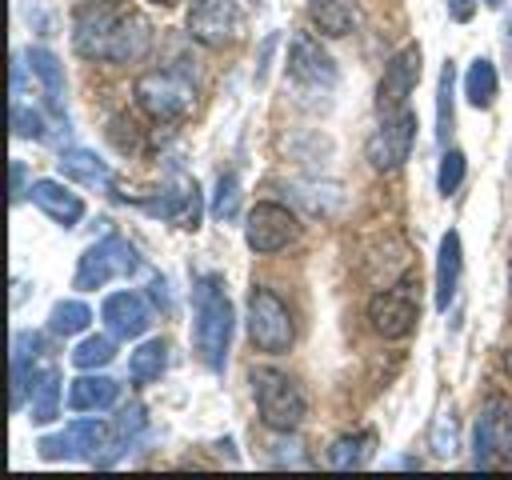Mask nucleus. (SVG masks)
I'll use <instances>...</instances> for the list:
<instances>
[{
    "label": "nucleus",
    "mask_w": 512,
    "mask_h": 480,
    "mask_svg": "<svg viewBox=\"0 0 512 480\" xmlns=\"http://www.w3.org/2000/svg\"><path fill=\"white\" fill-rule=\"evenodd\" d=\"M236 212H240V180H236V172H228V176L216 180L212 216H216V220H236Z\"/></svg>",
    "instance_id": "473e14b6"
},
{
    "label": "nucleus",
    "mask_w": 512,
    "mask_h": 480,
    "mask_svg": "<svg viewBox=\"0 0 512 480\" xmlns=\"http://www.w3.org/2000/svg\"><path fill=\"white\" fill-rule=\"evenodd\" d=\"M412 140H416V112L412 108H400L392 116H384V124L368 136L364 144V156L376 172H396L408 152H412Z\"/></svg>",
    "instance_id": "0eeeda50"
},
{
    "label": "nucleus",
    "mask_w": 512,
    "mask_h": 480,
    "mask_svg": "<svg viewBox=\"0 0 512 480\" xmlns=\"http://www.w3.org/2000/svg\"><path fill=\"white\" fill-rule=\"evenodd\" d=\"M88 320H92V312H88L84 300H60V304H52V312H48V332H56V336H76V332L88 328Z\"/></svg>",
    "instance_id": "bb28decb"
},
{
    "label": "nucleus",
    "mask_w": 512,
    "mask_h": 480,
    "mask_svg": "<svg viewBox=\"0 0 512 480\" xmlns=\"http://www.w3.org/2000/svg\"><path fill=\"white\" fill-rule=\"evenodd\" d=\"M484 4H488V8H496V4H504V0H484Z\"/></svg>",
    "instance_id": "ea45409f"
},
{
    "label": "nucleus",
    "mask_w": 512,
    "mask_h": 480,
    "mask_svg": "<svg viewBox=\"0 0 512 480\" xmlns=\"http://www.w3.org/2000/svg\"><path fill=\"white\" fill-rule=\"evenodd\" d=\"M112 356H116V344H112V336H104V332H92V336H84V340L72 348V364L84 368V372L112 364Z\"/></svg>",
    "instance_id": "cd10ccee"
},
{
    "label": "nucleus",
    "mask_w": 512,
    "mask_h": 480,
    "mask_svg": "<svg viewBox=\"0 0 512 480\" xmlns=\"http://www.w3.org/2000/svg\"><path fill=\"white\" fill-rule=\"evenodd\" d=\"M92 4H112V0H92Z\"/></svg>",
    "instance_id": "79ce46f5"
},
{
    "label": "nucleus",
    "mask_w": 512,
    "mask_h": 480,
    "mask_svg": "<svg viewBox=\"0 0 512 480\" xmlns=\"http://www.w3.org/2000/svg\"><path fill=\"white\" fill-rule=\"evenodd\" d=\"M452 84H456V68L444 64L440 88H436V136H440V144H448V132H452Z\"/></svg>",
    "instance_id": "2f4dec72"
},
{
    "label": "nucleus",
    "mask_w": 512,
    "mask_h": 480,
    "mask_svg": "<svg viewBox=\"0 0 512 480\" xmlns=\"http://www.w3.org/2000/svg\"><path fill=\"white\" fill-rule=\"evenodd\" d=\"M28 192H32V204H36L48 220H56L60 228H76V224H80L84 200H80L72 188H64L60 180H36Z\"/></svg>",
    "instance_id": "f3484780"
},
{
    "label": "nucleus",
    "mask_w": 512,
    "mask_h": 480,
    "mask_svg": "<svg viewBox=\"0 0 512 480\" xmlns=\"http://www.w3.org/2000/svg\"><path fill=\"white\" fill-rule=\"evenodd\" d=\"M228 340H232V300L224 292V280L216 272H204L192 280V344L212 372L224 368Z\"/></svg>",
    "instance_id": "f257e3e1"
},
{
    "label": "nucleus",
    "mask_w": 512,
    "mask_h": 480,
    "mask_svg": "<svg viewBox=\"0 0 512 480\" xmlns=\"http://www.w3.org/2000/svg\"><path fill=\"white\" fill-rule=\"evenodd\" d=\"M120 396V384L112 376H76L68 384V408L72 412H104Z\"/></svg>",
    "instance_id": "6ab92c4d"
},
{
    "label": "nucleus",
    "mask_w": 512,
    "mask_h": 480,
    "mask_svg": "<svg viewBox=\"0 0 512 480\" xmlns=\"http://www.w3.org/2000/svg\"><path fill=\"white\" fill-rule=\"evenodd\" d=\"M140 432H144V408H140V404L120 408V412L112 416V424H108V432H104V448H100V456H96L92 464H100V468L116 464V460L136 444Z\"/></svg>",
    "instance_id": "a211bd4d"
},
{
    "label": "nucleus",
    "mask_w": 512,
    "mask_h": 480,
    "mask_svg": "<svg viewBox=\"0 0 512 480\" xmlns=\"http://www.w3.org/2000/svg\"><path fill=\"white\" fill-rule=\"evenodd\" d=\"M508 296H512V268H508Z\"/></svg>",
    "instance_id": "a19ab883"
},
{
    "label": "nucleus",
    "mask_w": 512,
    "mask_h": 480,
    "mask_svg": "<svg viewBox=\"0 0 512 480\" xmlns=\"http://www.w3.org/2000/svg\"><path fill=\"white\" fill-rule=\"evenodd\" d=\"M28 192V168L24 160H12V200H20Z\"/></svg>",
    "instance_id": "4c0bfd02"
},
{
    "label": "nucleus",
    "mask_w": 512,
    "mask_h": 480,
    "mask_svg": "<svg viewBox=\"0 0 512 480\" xmlns=\"http://www.w3.org/2000/svg\"><path fill=\"white\" fill-rule=\"evenodd\" d=\"M148 44H152V24H148L144 16H136V12L116 16L112 36H108V56H104V60H112V64H132V60H140V56L148 52Z\"/></svg>",
    "instance_id": "dca6fc26"
},
{
    "label": "nucleus",
    "mask_w": 512,
    "mask_h": 480,
    "mask_svg": "<svg viewBox=\"0 0 512 480\" xmlns=\"http://www.w3.org/2000/svg\"><path fill=\"white\" fill-rule=\"evenodd\" d=\"M104 432H108V424H100V420H72V424H68L72 448H76V456H84V460H96V456H100Z\"/></svg>",
    "instance_id": "c756f323"
},
{
    "label": "nucleus",
    "mask_w": 512,
    "mask_h": 480,
    "mask_svg": "<svg viewBox=\"0 0 512 480\" xmlns=\"http://www.w3.org/2000/svg\"><path fill=\"white\" fill-rule=\"evenodd\" d=\"M464 96H468L472 108H492V100H496V68H492V60H484V56L472 60V68L464 76Z\"/></svg>",
    "instance_id": "a878e982"
},
{
    "label": "nucleus",
    "mask_w": 512,
    "mask_h": 480,
    "mask_svg": "<svg viewBox=\"0 0 512 480\" xmlns=\"http://www.w3.org/2000/svg\"><path fill=\"white\" fill-rule=\"evenodd\" d=\"M28 412H32L36 424L56 420V412H60V372L56 368H44L32 380V404H28Z\"/></svg>",
    "instance_id": "393cba45"
},
{
    "label": "nucleus",
    "mask_w": 512,
    "mask_h": 480,
    "mask_svg": "<svg viewBox=\"0 0 512 480\" xmlns=\"http://www.w3.org/2000/svg\"><path fill=\"white\" fill-rule=\"evenodd\" d=\"M416 80H420V44H404L384 64V76H380V88H376V108L384 116L400 112L408 104V92L416 88Z\"/></svg>",
    "instance_id": "9b49d317"
},
{
    "label": "nucleus",
    "mask_w": 512,
    "mask_h": 480,
    "mask_svg": "<svg viewBox=\"0 0 512 480\" xmlns=\"http://www.w3.org/2000/svg\"><path fill=\"white\" fill-rule=\"evenodd\" d=\"M472 12H476V0H448V16L452 20H472Z\"/></svg>",
    "instance_id": "58836bf2"
},
{
    "label": "nucleus",
    "mask_w": 512,
    "mask_h": 480,
    "mask_svg": "<svg viewBox=\"0 0 512 480\" xmlns=\"http://www.w3.org/2000/svg\"><path fill=\"white\" fill-rule=\"evenodd\" d=\"M56 168H60V176H68V180H80V184H112V172H108V164L96 156V152H88V148H64L60 152V160H56Z\"/></svg>",
    "instance_id": "4be33fe9"
},
{
    "label": "nucleus",
    "mask_w": 512,
    "mask_h": 480,
    "mask_svg": "<svg viewBox=\"0 0 512 480\" xmlns=\"http://www.w3.org/2000/svg\"><path fill=\"white\" fill-rule=\"evenodd\" d=\"M460 268H464L460 236H456V232H444L440 256H436V308H448V304H452L456 284H460Z\"/></svg>",
    "instance_id": "412c9836"
},
{
    "label": "nucleus",
    "mask_w": 512,
    "mask_h": 480,
    "mask_svg": "<svg viewBox=\"0 0 512 480\" xmlns=\"http://www.w3.org/2000/svg\"><path fill=\"white\" fill-rule=\"evenodd\" d=\"M100 320L108 324V332L112 336H124V340H136V336H144L148 332V324H152V312H148V300L140 296V292H112V296H104V304H100Z\"/></svg>",
    "instance_id": "ddd939ff"
},
{
    "label": "nucleus",
    "mask_w": 512,
    "mask_h": 480,
    "mask_svg": "<svg viewBox=\"0 0 512 480\" xmlns=\"http://www.w3.org/2000/svg\"><path fill=\"white\" fill-rule=\"evenodd\" d=\"M192 80L176 68H156L144 72L136 80V104L152 116V120H180L192 108Z\"/></svg>",
    "instance_id": "39448f33"
},
{
    "label": "nucleus",
    "mask_w": 512,
    "mask_h": 480,
    "mask_svg": "<svg viewBox=\"0 0 512 480\" xmlns=\"http://www.w3.org/2000/svg\"><path fill=\"white\" fill-rule=\"evenodd\" d=\"M112 24L116 16L108 12V4H92L76 12V24H72V48L84 56V60H104L108 56V36H112Z\"/></svg>",
    "instance_id": "4468645a"
},
{
    "label": "nucleus",
    "mask_w": 512,
    "mask_h": 480,
    "mask_svg": "<svg viewBox=\"0 0 512 480\" xmlns=\"http://www.w3.org/2000/svg\"><path fill=\"white\" fill-rule=\"evenodd\" d=\"M152 4H172V0H152Z\"/></svg>",
    "instance_id": "37998d69"
},
{
    "label": "nucleus",
    "mask_w": 512,
    "mask_h": 480,
    "mask_svg": "<svg viewBox=\"0 0 512 480\" xmlns=\"http://www.w3.org/2000/svg\"><path fill=\"white\" fill-rule=\"evenodd\" d=\"M476 468H512V400L488 396L472 428Z\"/></svg>",
    "instance_id": "7ed1b4c3"
},
{
    "label": "nucleus",
    "mask_w": 512,
    "mask_h": 480,
    "mask_svg": "<svg viewBox=\"0 0 512 480\" xmlns=\"http://www.w3.org/2000/svg\"><path fill=\"white\" fill-rule=\"evenodd\" d=\"M140 208H148L152 216H164L180 228H196L200 224V188L196 180H176L168 192H160L156 200H140Z\"/></svg>",
    "instance_id": "2eb2a0df"
},
{
    "label": "nucleus",
    "mask_w": 512,
    "mask_h": 480,
    "mask_svg": "<svg viewBox=\"0 0 512 480\" xmlns=\"http://www.w3.org/2000/svg\"><path fill=\"white\" fill-rule=\"evenodd\" d=\"M12 132H16V136L44 140V116H40L36 108H28L20 96H12Z\"/></svg>",
    "instance_id": "72a5a7b5"
},
{
    "label": "nucleus",
    "mask_w": 512,
    "mask_h": 480,
    "mask_svg": "<svg viewBox=\"0 0 512 480\" xmlns=\"http://www.w3.org/2000/svg\"><path fill=\"white\" fill-rule=\"evenodd\" d=\"M36 448H40V456H44V460H68V456H76L68 428H64V432H56V436H44Z\"/></svg>",
    "instance_id": "e433bc0d"
},
{
    "label": "nucleus",
    "mask_w": 512,
    "mask_h": 480,
    "mask_svg": "<svg viewBox=\"0 0 512 480\" xmlns=\"http://www.w3.org/2000/svg\"><path fill=\"white\" fill-rule=\"evenodd\" d=\"M40 336L36 332H16L12 336V412H20L28 384H32V360H36Z\"/></svg>",
    "instance_id": "5701e85b"
},
{
    "label": "nucleus",
    "mask_w": 512,
    "mask_h": 480,
    "mask_svg": "<svg viewBox=\"0 0 512 480\" xmlns=\"http://www.w3.org/2000/svg\"><path fill=\"white\" fill-rule=\"evenodd\" d=\"M296 236H300V224H296V216H292L284 204H276V200H260V204L248 212L244 240H248L252 252H260V256L280 252V248H288Z\"/></svg>",
    "instance_id": "1a4fd4ad"
},
{
    "label": "nucleus",
    "mask_w": 512,
    "mask_h": 480,
    "mask_svg": "<svg viewBox=\"0 0 512 480\" xmlns=\"http://www.w3.org/2000/svg\"><path fill=\"white\" fill-rule=\"evenodd\" d=\"M252 396L260 408V420L272 432H292L304 420V392L276 368H252Z\"/></svg>",
    "instance_id": "f03ea898"
},
{
    "label": "nucleus",
    "mask_w": 512,
    "mask_h": 480,
    "mask_svg": "<svg viewBox=\"0 0 512 480\" xmlns=\"http://www.w3.org/2000/svg\"><path fill=\"white\" fill-rule=\"evenodd\" d=\"M164 368H168V344H164V340H144V344L132 352V360H128L132 384H152V380L164 376Z\"/></svg>",
    "instance_id": "b1692460"
},
{
    "label": "nucleus",
    "mask_w": 512,
    "mask_h": 480,
    "mask_svg": "<svg viewBox=\"0 0 512 480\" xmlns=\"http://www.w3.org/2000/svg\"><path fill=\"white\" fill-rule=\"evenodd\" d=\"M416 316H420V308H416V300H412L408 288H384V292H376L368 300V320L388 340L408 336L416 328Z\"/></svg>",
    "instance_id": "f8f14e48"
},
{
    "label": "nucleus",
    "mask_w": 512,
    "mask_h": 480,
    "mask_svg": "<svg viewBox=\"0 0 512 480\" xmlns=\"http://www.w3.org/2000/svg\"><path fill=\"white\" fill-rule=\"evenodd\" d=\"M24 60H28L32 76L44 84V100H48V108H52L56 116H64V68H60V60H56L48 48H40V44L28 48Z\"/></svg>",
    "instance_id": "aec40b11"
},
{
    "label": "nucleus",
    "mask_w": 512,
    "mask_h": 480,
    "mask_svg": "<svg viewBox=\"0 0 512 480\" xmlns=\"http://www.w3.org/2000/svg\"><path fill=\"white\" fill-rule=\"evenodd\" d=\"M248 336L260 352H272V356L288 352V344H292V316L280 304V296L268 292L264 284H256L248 292Z\"/></svg>",
    "instance_id": "423d86ee"
},
{
    "label": "nucleus",
    "mask_w": 512,
    "mask_h": 480,
    "mask_svg": "<svg viewBox=\"0 0 512 480\" xmlns=\"http://www.w3.org/2000/svg\"><path fill=\"white\" fill-rule=\"evenodd\" d=\"M368 456H372V436H368V432H360V436H340V440H332V448H328V464H332V468H360V464H368Z\"/></svg>",
    "instance_id": "c85d7f7f"
},
{
    "label": "nucleus",
    "mask_w": 512,
    "mask_h": 480,
    "mask_svg": "<svg viewBox=\"0 0 512 480\" xmlns=\"http://www.w3.org/2000/svg\"><path fill=\"white\" fill-rule=\"evenodd\" d=\"M188 32L192 40L208 48H224L240 32V8L236 0H192L188 8Z\"/></svg>",
    "instance_id": "9d476101"
},
{
    "label": "nucleus",
    "mask_w": 512,
    "mask_h": 480,
    "mask_svg": "<svg viewBox=\"0 0 512 480\" xmlns=\"http://www.w3.org/2000/svg\"><path fill=\"white\" fill-rule=\"evenodd\" d=\"M312 16L320 20V28L328 36H344L352 32V8L344 0H312Z\"/></svg>",
    "instance_id": "7c9ffc66"
},
{
    "label": "nucleus",
    "mask_w": 512,
    "mask_h": 480,
    "mask_svg": "<svg viewBox=\"0 0 512 480\" xmlns=\"http://www.w3.org/2000/svg\"><path fill=\"white\" fill-rule=\"evenodd\" d=\"M460 180H464V152H460V148H448V152L440 156V172H436V188H440L444 196H452V192L460 188Z\"/></svg>",
    "instance_id": "f704fd0d"
},
{
    "label": "nucleus",
    "mask_w": 512,
    "mask_h": 480,
    "mask_svg": "<svg viewBox=\"0 0 512 480\" xmlns=\"http://www.w3.org/2000/svg\"><path fill=\"white\" fill-rule=\"evenodd\" d=\"M136 268H140L136 248H132L124 236H104V240H96L92 248H84L80 264H76V276H72V288L96 292V288H104V284L116 280V276H132Z\"/></svg>",
    "instance_id": "20e7f679"
},
{
    "label": "nucleus",
    "mask_w": 512,
    "mask_h": 480,
    "mask_svg": "<svg viewBox=\"0 0 512 480\" xmlns=\"http://www.w3.org/2000/svg\"><path fill=\"white\" fill-rule=\"evenodd\" d=\"M432 452L436 456H452L456 452V420H452V412L436 416V424H432Z\"/></svg>",
    "instance_id": "c9c22d12"
},
{
    "label": "nucleus",
    "mask_w": 512,
    "mask_h": 480,
    "mask_svg": "<svg viewBox=\"0 0 512 480\" xmlns=\"http://www.w3.org/2000/svg\"><path fill=\"white\" fill-rule=\"evenodd\" d=\"M288 80L300 92H332L336 88V64L308 32H296L288 44Z\"/></svg>",
    "instance_id": "6e6552de"
}]
</instances>
